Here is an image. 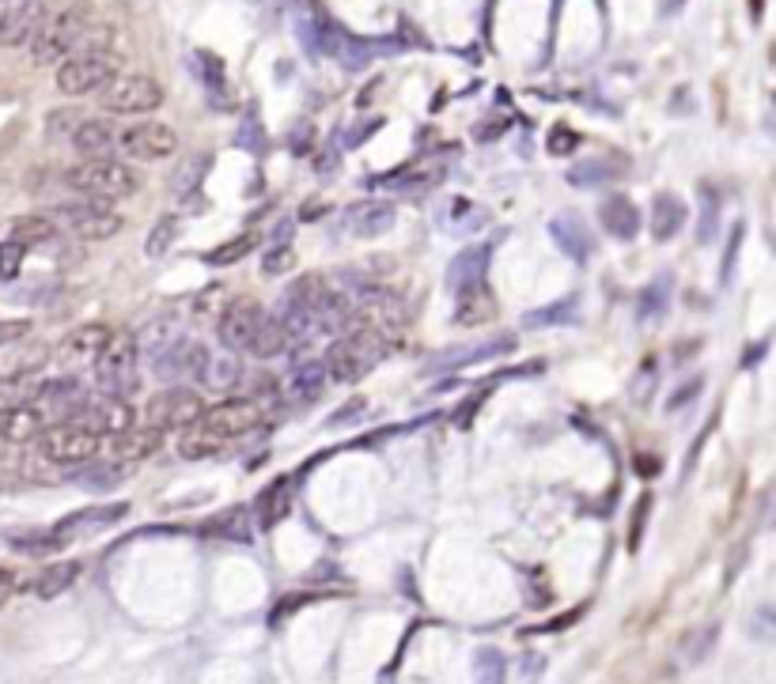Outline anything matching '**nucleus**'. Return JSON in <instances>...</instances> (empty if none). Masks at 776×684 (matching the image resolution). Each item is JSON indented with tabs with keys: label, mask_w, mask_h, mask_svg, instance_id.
Instances as JSON below:
<instances>
[{
	"label": "nucleus",
	"mask_w": 776,
	"mask_h": 684,
	"mask_svg": "<svg viewBox=\"0 0 776 684\" xmlns=\"http://www.w3.org/2000/svg\"><path fill=\"white\" fill-rule=\"evenodd\" d=\"M73 194L87 197V201H102V204H114V201H130L133 194L140 189V178L130 163L114 156H102V159H81L76 166H69L61 174Z\"/></svg>",
	"instance_id": "obj_1"
},
{
	"label": "nucleus",
	"mask_w": 776,
	"mask_h": 684,
	"mask_svg": "<svg viewBox=\"0 0 776 684\" xmlns=\"http://www.w3.org/2000/svg\"><path fill=\"white\" fill-rule=\"evenodd\" d=\"M391 352V340L383 333H371L353 325V333H342L334 345L327 348V375L334 382H360L375 371V363Z\"/></svg>",
	"instance_id": "obj_2"
},
{
	"label": "nucleus",
	"mask_w": 776,
	"mask_h": 684,
	"mask_svg": "<svg viewBox=\"0 0 776 684\" xmlns=\"http://www.w3.org/2000/svg\"><path fill=\"white\" fill-rule=\"evenodd\" d=\"M87 23H91V15H87V8H81V4H69V8L50 12L42 20V27L35 30V38H30V61H35L38 69L61 65L69 53H76Z\"/></svg>",
	"instance_id": "obj_3"
},
{
	"label": "nucleus",
	"mask_w": 776,
	"mask_h": 684,
	"mask_svg": "<svg viewBox=\"0 0 776 684\" xmlns=\"http://www.w3.org/2000/svg\"><path fill=\"white\" fill-rule=\"evenodd\" d=\"M140 352L133 345V333H114L99 356H95V382L102 394L130 401L140 386Z\"/></svg>",
	"instance_id": "obj_4"
},
{
	"label": "nucleus",
	"mask_w": 776,
	"mask_h": 684,
	"mask_svg": "<svg viewBox=\"0 0 776 684\" xmlns=\"http://www.w3.org/2000/svg\"><path fill=\"white\" fill-rule=\"evenodd\" d=\"M118 73H122V58L114 50H81L69 53L58 65V91L69 95V99H81V95H95L102 84H110Z\"/></svg>",
	"instance_id": "obj_5"
},
{
	"label": "nucleus",
	"mask_w": 776,
	"mask_h": 684,
	"mask_svg": "<svg viewBox=\"0 0 776 684\" xmlns=\"http://www.w3.org/2000/svg\"><path fill=\"white\" fill-rule=\"evenodd\" d=\"M99 102L107 114L145 117L163 107V87L148 73H118L110 84L99 87Z\"/></svg>",
	"instance_id": "obj_6"
},
{
	"label": "nucleus",
	"mask_w": 776,
	"mask_h": 684,
	"mask_svg": "<svg viewBox=\"0 0 776 684\" xmlns=\"http://www.w3.org/2000/svg\"><path fill=\"white\" fill-rule=\"evenodd\" d=\"M53 224H61L65 231H73L76 238H87V242H107V238L122 235L125 231V216L114 212L110 204L102 201H65V204H53L50 212Z\"/></svg>",
	"instance_id": "obj_7"
},
{
	"label": "nucleus",
	"mask_w": 776,
	"mask_h": 684,
	"mask_svg": "<svg viewBox=\"0 0 776 684\" xmlns=\"http://www.w3.org/2000/svg\"><path fill=\"white\" fill-rule=\"evenodd\" d=\"M205 397L197 394V389H186V386H171V389H160V394L148 401L145 409V424L152 427V432H186V427H194L197 420L205 416Z\"/></svg>",
	"instance_id": "obj_8"
},
{
	"label": "nucleus",
	"mask_w": 776,
	"mask_h": 684,
	"mask_svg": "<svg viewBox=\"0 0 776 684\" xmlns=\"http://www.w3.org/2000/svg\"><path fill=\"white\" fill-rule=\"evenodd\" d=\"M114 152L133 163H163L178 152V133L163 122H133L118 129Z\"/></svg>",
	"instance_id": "obj_9"
},
{
	"label": "nucleus",
	"mask_w": 776,
	"mask_h": 684,
	"mask_svg": "<svg viewBox=\"0 0 776 684\" xmlns=\"http://www.w3.org/2000/svg\"><path fill=\"white\" fill-rule=\"evenodd\" d=\"M99 435L84 424L81 416L73 420H58L42 432V455L58 465H84L99 455Z\"/></svg>",
	"instance_id": "obj_10"
},
{
	"label": "nucleus",
	"mask_w": 776,
	"mask_h": 684,
	"mask_svg": "<svg viewBox=\"0 0 776 684\" xmlns=\"http://www.w3.org/2000/svg\"><path fill=\"white\" fill-rule=\"evenodd\" d=\"M201 424L209 427V432H217L224 443H235V439L250 435L261 424V405L255 401V397H227V401L209 405V409H205Z\"/></svg>",
	"instance_id": "obj_11"
},
{
	"label": "nucleus",
	"mask_w": 776,
	"mask_h": 684,
	"mask_svg": "<svg viewBox=\"0 0 776 684\" xmlns=\"http://www.w3.org/2000/svg\"><path fill=\"white\" fill-rule=\"evenodd\" d=\"M81 420L87 427H91L99 439H118V435H125L130 427H137V412H133V405L125 401V397H87V405L81 409Z\"/></svg>",
	"instance_id": "obj_12"
},
{
	"label": "nucleus",
	"mask_w": 776,
	"mask_h": 684,
	"mask_svg": "<svg viewBox=\"0 0 776 684\" xmlns=\"http://www.w3.org/2000/svg\"><path fill=\"white\" fill-rule=\"evenodd\" d=\"M50 15V0H12L0 12V46L15 50V46H30L35 30Z\"/></svg>",
	"instance_id": "obj_13"
},
{
	"label": "nucleus",
	"mask_w": 776,
	"mask_h": 684,
	"mask_svg": "<svg viewBox=\"0 0 776 684\" xmlns=\"http://www.w3.org/2000/svg\"><path fill=\"white\" fill-rule=\"evenodd\" d=\"M261 318H266V307L255 303V299H235V303H227L217 325L220 348H227V352H247Z\"/></svg>",
	"instance_id": "obj_14"
},
{
	"label": "nucleus",
	"mask_w": 776,
	"mask_h": 684,
	"mask_svg": "<svg viewBox=\"0 0 776 684\" xmlns=\"http://www.w3.org/2000/svg\"><path fill=\"white\" fill-rule=\"evenodd\" d=\"M205 356H209V345H205V340L178 337V340H171V345L163 348L160 356H152L148 363L156 368V378H160V382H174V378H182V375H194L197 378Z\"/></svg>",
	"instance_id": "obj_15"
},
{
	"label": "nucleus",
	"mask_w": 776,
	"mask_h": 684,
	"mask_svg": "<svg viewBox=\"0 0 776 684\" xmlns=\"http://www.w3.org/2000/svg\"><path fill=\"white\" fill-rule=\"evenodd\" d=\"M35 401L42 412H53V416H61V420H73V416H81V409L87 405V389L76 375H58V378H46L42 386L35 389Z\"/></svg>",
	"instance_id": "obj_16"
},
{
	"label": "nucleus",
	"mask_w": 776,
	"mask_h": 684,
	"mask_svg": "<svg viewBox=\"0 0 776 684\" xmlns=\"http://www.w3.org/2000/svg\"><path fill=\"white\" fill-rule=\"evenodd\" d=\"M125 514H130V503L87 507V511H76V514H69V519H61L50 533L61 540V545H69V540H76V537H87V533H99V530L114 526V522H122Z\"/></svg>",
	"instance_id": "obj_17"
},
{
	"label": "nucleus",
	"mask_w": 776,
	"mask_h": 684,
	"mask_svg": "<svg viewBox=\"0 0 776 684\" xmlns=\"http://www.w3.org/2000/svg\"><path fill=\"white\" fill-rule=\"evenodd\" d=\"M398 224V209L391 201H356L345 209V231L353 238H379Z\"/></svg>",
	"instance_id": "obj_18"
},
{
	"label": "nucleus",
	"mask_w": 776,
	"mask_h": 684,
	"mask_svg": "<svg viewBox=\"0 0 776 684\" xmlns=\"http://www.w3.org/2000/svg\"><path fill=\"white\" fill-rule=\"evenodd\" d=\"M46 412L38 405H4L0 409V439L12 447H27V443L42 439Z\"/></svg>",
	"instance_id": "obj_19"
},
{
	"label": "nucleus",
	"mask_w": 776,
	"mask_h": 684,
	"mask_svg": "<svg viewBox=\"0 0 776 684\" xmlns=\"http://www.w3.org/2000/svg\"><path fill=\"white\" fill-rule=\"evenodd\" d=\"M110 337H114V333H110L107 322H84V325H76L73 333H65L58 352L65 363H95V356L107 348Z\"/></svg>",
	"instance_id": "obj_20"
},
{
	"label": "nucleus",
	"mask_w": 776,
	"mask_h": 684,
	"mask_svg": "<svg viewBox=\"0 0 776 684\" xmlns=\"http://www.w3.org/2000/svg\"><path fill=\"white\" fill-rule=\"evenodd\" d=\"M493 318H496V296L485 281L455 291V322L463 329H478V325H489Z\"/></svg>",
	"instance_id": "obj_21"
},
{
	"label": "nucleus",
	"mask_w": 776,
	"mask_h": 684,
	"mask_svg": "<svg viewBox=\"0 0 776 684\" xmlns=\"http://www.w3.org/2000/svg\"><path fill=\"white\" fill-rule=\"evenodd\" d=\"M447 178V163L435 156H421L414 159V163L398 166V171L383 174L379 178V186H391V189H432L440 186V182Z\"/></svg>",
	"instance_id": "obj_22"
},
{
	"label": "nucleus",
	"mask_w": 776,
	"mask_h": 684,
	"mask_svg": "<svg viewBox=\"0 0 776 684\" xmlns=\"http://www.w3.org/2000/svg\"><path fill=\"white\" fill-rule=\"evenodd\" d=\"M114 140H118V125H110L107 117H81V125L69 133V145L84 159L114 156Z\"/></svg>",
	"instance_id": "obj_23"
},
{
	"label": "nucleus",
	"mask_w": 776,
	"mask_h": 684,
	"mask_svg": "<svg viewBox=\"0 0 776 684\" xmlns=\"http://www.w3.org/2000/svg\"><path fill=\"white\" fill-rule=\"evenodd\" d=\"M292 499H296V488H292V476H276L269 488L258 492L255 499V519L261 530L281 526L284 519L292 514Z\"/></svg>",
	"instance_id": "obj_24"
},
{
	"label": "nucleus",
	"mask_w": 776,
	"mask_h": 684,
	"mask_svg": "<svg viewBox=\"0 0 776 684\" xmlns=\"http://www.w3.org/2000/svg\"><path fill=\"white\" fill-rule=\"evenodd\" d=\"M489 261H493V246H485V242L466 246V250L447 265V291H451V296H455V291H463V288H470V284L485 281Z\"/></svg>",
	"instance_id": "obj_25"
},
{
	"label": "nucleus",
	"mask_w": 776,
	"mask_h": 684,
	"mask_svg": "<svg viewBox=\"0 0 776 684\" xmlns=\"http://www.w3.org/2000/svg\"><path fill=\"white\" fill-rule=\"evenodd\" d=\"M327 363L322 360H304L299 368L288 371V378H284V397L296 405H315L322 397V389H327Z\"/></svg>",
	"instance_id": "obj_26"
},
{
	"label": "nucleus",
	"mask_w": 776,
	"mask_h": 684,
	"mask_svg": "<svg viewBox=\"0 0 776 684\" xmlns=\"http://www.w3.org/2000/svg\"><path fill=\"white\" fill-rule=\"evenodd\" d=\"M599 220H603L606 235L621 238V242H629V238L640 235V209L625 194H609L603 201V209H599Z\"/></svg>",
	"instance_id": "obj_27"
},
{
	"label": "nucleus",
	"mask_w": 776,
	"mask_h": 684,
	"mask_svg": "<svg viewBox=\"0 0 776 684\" xmlns=\"http://www.w3.org/2000/svg\"><path fill=\"white\" fill-rule=\"evenodd\" d=\"M550 235L557 238V246L568 253V258L576 261V265H583V261L591 258V250H595V242H591V231L583 224L576 212H565V216H557L550 224Z\"/></svg>",
	"instance_id": "obj_28"
},
{
	"label": "nucleus",
	"mask_w": 776,
	"mask_h": 684,
	"mask_svg": "<svg viewBox=\"0 0 776 684\" xmlns=\"http://www.w3.org/2000/svg\"><path fill=\"white\" fill-rule=\"evenodd\" d=\"M485 224H489V209L485 204L466 201V197H451V201L443 204V212H440V227L447 231V235H458V238L473 235V231H481Z\"/></svg>",
	"instance_id": "obj_29"
},
{
	"label": "nucleus",
	"mask_w": 776,
	"mask_h": 684,
	"mask_svg": "<svg viewBox=\"0 0 776 684\" xmlns=\"http://www.w3.org/2000/svg\"><path fill=\"white\" fill-rule=\"evenodd\" d=\"M182 337V322H178V314H156V318H148L145 325H140V333L133 337V345H137V352L145 356V360H152V356H160L163 348L171 345V340H178Z\"/></svg>",
	"instance_id": "obj_30"
},
{
	"label": "nucleus",
	"mask_w": 776,
	"mask_h": 684,
	"mask_svg": "<svg viewBox=\"0 0 776 684\" xmlns=\"http://www.w3.org/2000/svg\"><path fill=\"white\" fill-rule=\"evenodd\" d=\"M197 378H201L205 389H217V394H227V389L235 386V382L243 378V363L235 352H209L201 363V371H197Z\"/></svg>",
	"instance_id": "obj_31"
},
{
	"label": "nucleus",
	"mask_w": 776,
	"mask_h": 684,
	"mask_svg": "<svg viewBox=\"0 0 776 684\" xmlns=\"http://www.w3.org/2000/svg\"><path fill=\"white\" fill-rule=\"evenodd\" d=\"M516 348V337H493L485 345H466V348H455V352H443L440 360L432 363L429 371H440V368H470V363H481V360H493V356H508Z\"/></svg>",
	"instance_id": "obj_32"
},
{
	"label": "nucleus",
	"mask_w": 776,
	"mask_h": 684,
	"mask_svg": "<svg viewBox=\"0 0 776 684\" xmlns=\"http://www.w3.org/2000/svg\"><path fill=\"white\" fill-rule=\"evenodd\" d=\"M682 227H686V204L678 201L675 194H667V189L655 194V201H652V238L655 242H670Z\"/></svg>",
	"instance_id": "obj_33"
},
{
	"label": "nucleus",
	"mask_w": 776,
	"mask_h": 684,
	"mask_svg": "<svg viewBox=\"0 0 776 684\" xmlns=\"http://www.w3.org/2000/svg\"><path fill=\"white\" fill-rule=\"evenodd\" d=\"M576 318H580V296H568L522 314V325H527V329H550V325H565V322H576Z\"/></svg>",
	"instance_id": "obj_34"
},
{
	"label": "nucleus",
	"mask_w": 776,
	"mask_h": 684,
	"mask_svg": "<svg viewBox=\"0 0 776 684\" xmlns=\"http://www.w3.org/2000/svg\"><path fill=\"white\" fill-rule=\"evenodd\" d=\"M284 348H288V337H284L281 322L266 310V318L258 322L255 337H250V345H247V356H255V360H273V356L284 352Z\"/></svg>",
	"instance_id": "obj_35"
},
{
	"label": "nucleus",
	"mask_w": 776,
	"mask_h": 684,
	"mask_svg": "<svg viewBox=\"0 0 776 684\" xmlns=\"http://www.w3.org/2000/svg\"><path fill=\"white\" fill-rule=\"evenodd\" d=\"M224 447H227V443L220 439L217 432H209V427H205L201 420H197L194 427H186V432H182V439H178V455L186 458V461L212 458V455H220Z\"/></svg>",
	"instance_id": "obj_36"
},
{
	"label": "nucleus",
	"mask_w": 776,
	"mask_h": 684,
	"mask_svg": "<svg viewBox=\"0 0 776 684\" xmlns=\"http://www.w3.org/2000/svg\"><path fill=\"white\" fill-rule=\"evenodd\" d=\"M81 579V560H61V563H50L42 575L35 579V594L38 598H58L65 594L69 586Z\"/></svg>",
	"instance_id": "obj_37"
},
{
	"label": "nucleus",
	"mask_w": 776,
	"mask_h": 684,
	"mask_svg": "<svg viewBox=\"0 0 776 684\" xmlns=\"http://www.w3.org/2000/svg\"><path fill=\"white\" fill-rule=\"evenodd\" d=\"M160 447V432H152V427H130L125 435H118L114 439V455L122 461H145L152 450Z\"/></svg>",
	"instance_id": "obj_38"
},
{
	"label": "nucleus",
	"mask_w": 776,
	"mask_h": 684,
	"mask_svg": "<svg viewBox=\"0 0 776 684\" xmlns=\"http://www.w3.org/2000/svg\"><path fill=\"white\" fill-rule=\"evenodd\" d=\"M670 276H660L655 284H648L644 291L637 296V318L640 322H660L663 314H667V307H670Z\"/></svg>",
	"instance_id": "obj_39"
},
{
	"label": "nucleus",
	"mask_w": 776,
	"mask_h": 684,
	"mask_svg": "<svg viewBox=\"0 0 776 684\" xmlns=\"http://www.w3.org/2000/svg\"><path fill=\"white\" fill-rule=\"evenodd\" d=\"M617 174H621V166L617 163H606V159H588V163H580V166L568 171V182H572L576 189H599V186H609Z\"/></svg>",
	"instance_id": "obj_40"
},
{
	"label": "nucleus",
	"mask_w": 776,
	"mask_h": 684,
	"mask_svg": "<svg viewBox=\"0 0 776 684\" xmlns=\"http://www.w3.org/2000/svg\"><path fill=\"white\" fill-rule=\"evenodd\" d=\"M58 235V224H53L50 216H20L8 231V238H15V242H23L30 250V246H42L50 242V238Z\"/></svg>",
	"instance_id": "obj_41"
},
{
	"label": "nucleus",
	"mask_w": 776,
	"mask_h": 684,
	"mask_svg": "<svg viewBox=\"0 0 776 684\" xmlns=\"http://www.w3.org/2000/svg\"><path fill=\"white\" fill-rule=\"evenodd\" d=\"M697 201H701V220H697V242L712 246L716 238V224H719V194L712 186L697 189Z\"/></svg>",
	"instance_id": "obj_42"
},
{
	"label": "nucleus",
	"mask_w": 776,
	"mask_h": 684,
	"mask_svg": "<svg viewBox=\"0 0 776 684\" xmlns=\"http://www.w3.org/2000/svg\"><path fill=\"white\" fill-rule=\"evenodd\" d=\"M178 235H182V220L178 216H160L156 220V227L148 231V238H145V253L148 258H163V253L178 242Z\"/></svg>",
	"instance_id": "obj_43"
},
{
	"label": "nucleus",
	"mask_w": 776,
	"mask_h": 684,
	"mask_svg": "<svg viewBox=\"0 0 776 684\" xmlns=\"http://www.w3.org/2000/svg\"><path fill=\"white\" fill-rule=\"evenodd\" d=\"M209 537H227V540H247L250 530H247V511L243 507H232V511L217 514V519L205 526Z\"/></svg>",
	"instance_id": "obj_44"
},
{
	"label": "nucleus",
	"mask_w": 776,
	"mask_h": 684,
	"mask_svg": "<svg viewBox=\"0 0 776 684\" xmlns=\"http://www.w3.org/2000/svg\"><path fill=\"white\" fill-rule=\"evenodd\" d=\"M255 246H258V235H239V238H232V242H220L217 250H209L205 261H209V265H235V261L247 258Z\"/></svg>",
	"instance_id": "obj_45"
},
{
	"label": "nucleus",
	"mask_w": 776,
	"mask_h": 684,
	"mask_svg": "<svg viewBox=\"0 0 776 684\" xmlns=\"http://www.w3.org/2000/svg\"><path fill=\"white\" fill-rule=\"evenodd\" d=\"M473 681L478 684H504V655L493 647H481L473 655Z\"/></svg>",
	"instance_id": "obj_46"
},
{
	"label": "nucleus",
	"mask_w": 776,
	"mask_h": 684,
	"mask_svg": "<svg viewBox=\"0 0 776 684\" xmlns=\"http://www.w3.org/2000/svg\"><path fill=\"white\" fill-rule=\"evenodd\" d=\"M296 269V250L288 242H276L269 250H261V273L266 276H284Z\"/></svg>",
	"instance_id": "obj_47"
},
{
	"label": "nucleus",
	"mask_w": 776,
	"mask_h": 684,
	"mask_svg": "<svg viewBox=\"0 0 776 684\" xmlns=\"http://www.w3.org/2000/svg\"><path fill=\"white\" fill-rule=\"evenodd\" d=\"M209 171V156H194L178 174H174V194L178 197H189L194 189H201V178Z\"/></svg>",
	"instance_id": "obj_48"
},
{
	"label": "nucleus",
	"mask_w": 776,
	"mask_h": 684,
	"mask_svg": "<svg viewBox=\"0 0 776 684\" xmlns=\"http://www.w3.org/2000/svg\"><path fill=\"white\" fill-rule=\"evenodd\" d=\"M12 548L20 552H30V556H42V552H53V548H65L53 533H12Z\"/></svg>",
	"instance_id": "obj_49"
},
{
	"label": "nucleus",
	"mask_w": 776,
	"mask_h": 684,
	"mask_svg": "<svg viewBox=\"0 0 776 684\" xmlns=\"http://www.w3.org/2000/svg\"><path fill=\"white\" fill-rule=\"evenodd\" d=\"M23 261H27V246L15 242V238H4V242H0V276H4V281H15Z\"/></svg>",
	"instance_id": "obj_50"
},
{
	"label": "nucleus",
	"mask_w": 776,
	"mask_h": 684,
	"mask_svg": "<svg viewBox=\"0 0 776 684\" xmlns=\"http://www.w3.org/2000/svg\"><path fill=\"white\" fill-rule=\"evenodd\" d=\"M742 238H747V224H735L731 235H727V250H724V265H719V284H731L735 276V261H739V250H742Z\"/></svg>",
	"instance_id": "obj_51"
},
{
	"label": "nucleus",
	"mask_w": 776,
	"mask_h": 684,
	"mask_svg": "<svg viewBox=\"0 0 776 684\" xmlns=\"http://www.w3.org/2000/svg\"><path fill=\"white\" fill-rule=\"evenodd\" d=\"M545 148H550V156H557V159L572 156L576 148H580V133H576L572 125H553V129H550V140H545Z\"/></svg>",
	"instance_id": "obj_52"
},
{
	"label": "nucleus",
	"mask_w": 776,
	"mask_h": 684,
	"mask_svg": "<svg viewBox=\"0 0 776 684\" xmlns=\"http://www.w3.org/2000/svg\"><path fill=\"white\" fill-rule=\"evenodd\" d=\"M76 125H81V114H76V110H50V114H46V137L61 140V137H69Z\"/></svg>",
	"instance_id": "obj_53"
},
{
	"label": "nucleus",
	"mask_w": 776,
	"mask_h": 684,
	"mask_svg": "<svg viewBox=\"0 0 776 684\" xmlns=\"http://www.w3.org/2000/svg\"><path fill=\"white\" fill-rule=\"evenodd\" d=\"M76 481L81 484H91V488H107V484H114V481H122V469H110V465H95V469H87V461L81 469H76Z\"/></svg>",
	"instance_id": "obj_54"
},
{
	"label": "nucleus",
	"mask_w": 776,
	"mask_h": 684,
	"mask_svg": "<svg viewBox=\"0 0 776 684\" xmlns=\"http://www.w3.org/2000/svg\"><path fill=\"white\" fill-rule=\"evenodd\" d=\"M30 329H35L30 318H8V322H0V345H23Z\"/></svg>",
	"instance_id": "obj_55"
},
{
	"label": "nucleus",
	"mask_w": 776,
	"mask_h": 684,
	"mask_svg": "<svg viewBox=\"0 0 776 684\" xmlns=\"http://www.w3.org/2000/svg\"><path fill=\"white\" fill-rule=\"evenodd\" d=\"M648 507H652V496H640L637 507H632V533H629V548H632V552H637V548H640V537H644Z\"/></svg>",
	"instance_id": "obj_56"
},
{
	"label": "nucleus",
	"mask_w": 776,
	"mask_h": 684,
	"mask_svg": "<svg viewBox=\"0 0 776 684\" xmlns=\"http://www.w3.org/2000/svg\"><path fill=\"white\" fill-rule=\"evenodd\" d=\"M701 389H704V378H701V375H693L690 382H682V386H678L675 394H670L667 409H670V412H678V409H682V405H690L693 397L701 394Z\"/></svg>",
	"instance_id": "obj_57"
},
{
	"label": "nucleus",
	"mask_w": 776,
	"mask_h": 684,
	"mask_svg": "<svg viewBox=\"0 0 776 684\" xmlns=\"http://www.w3.org/2000/svg\"><path fill=\"white\" fill-rule=\"evenodd\" d=\"M640 371H644V375L637 378V386H632V394H637V401H640V405H648V394H652V386H655V382H660V371H655V363H652V360H648Z\"/></svg>",
	"instance_id": "obj_58"
},
{
	"label": "nucleus",
	"mask_w": 776,
	"mask_h": 684,
	"mask_svg": "<svg viewBox=\"0 0 776 684\" xmlns=\"http://www.w3.org/2000/svg\"><path fill=\"white\" fill-rule=\"evenodd\" d=\"M15 586H20V579H15V571L0 568V609L8 606V598L15 594Z\"/></svg>",
	"instance_id": "obj_59"
},
{
	"label": "nucleus",
	"mask_w": 776,
	"mask_h": 684,
	"mask_svg": "<svg viewBox=\"0 0 776 684\" xmlns=\"http://www.w3.org/2000/svg\"><path fill=\"white\" fill-rule=\"evenodd\" d=\"M660 8H663V15H675L686 8V0H660Z\"/></svg>",
	"instance_id": "obj_60"
}]
</instances>
